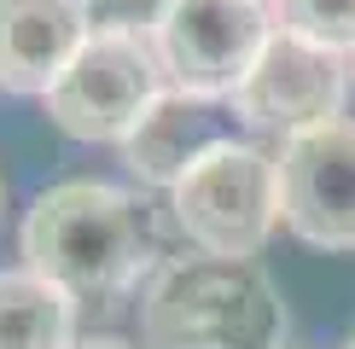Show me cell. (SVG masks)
<instances>
[{"label": "cell", "mask_w": 355, "mask_h": 349, "mask_svg": "<svg viewBox=\"0 0 355 349\" xmlns=\"http://www.w3.org/2000/svg\"><path fill=\"white\" fill-rule=\"evenodd\" d=\"M157 239L146 204L105 181H58L24 215V268L64 297H123L152 274Z\"/></svg>", "instance_id": "obj_1"}, {"label": "cell", "mask_w": 355, "mask_h": 349, "mask_svg": "<svg viewBox=\"0 0 355 349\" xmlns=\"http://www.w3.org/2000/svg\"><path fill=\"white\" fill-rule=\"evenodd\" d=\"M152 349H274L286 332L274 280L239 256H169L140 297Z\"/></svg>", "instance_id": "obj_2"}, {"label": "cell", "mask_w": 355, "mask_h": 349, "mask_svg": "<svg viewBox=\"0 0 355 349\" xmlns=\"http://www.w3.org/2000/svg\"><path fill=\"white\" fill-rule=\"evenodd\" d=\"M279 222L274 157L250 140H221L175 186V227L204 256L250 262Z\"/></svg>", "instance_id": "obj_3"}, {"label": "cell", "mask_w": 355, "mask_h": 349, "mask_svg": "<svg viewBox=\"0 0 355 349\" xmlns=\"http://www.w3.org/2000/svg\"><path fill=\"white\" fill-rule=\"evenodd\" d=\"M169 87L164 58L152 35H123V29H94L76 64L58 76L47 93V116L70 140H128V128L152 111V99Z\"/></svg>", "instance_id": "obj_4"}, {"label": "cell", "mask_w": 355, "mask_h": 349, "mask_svg": "<svg viewBox=\"0 0 355 349\" xmlns=\"http://www.w3.org/2000/svg\"><path fill=\"white\" fill-rule=\"evenodd\" d=\"M268 35V0H169L164 24L152 29V47L164 58L169 87L198 99H233L257 70Z\"/></svg>", "instance_id": "obj_5"}, {"label": "cell", "mask_w": 355, "mask_h": 349, "mask_svg": "<svg viewBox=\"0 0 355 349\" xmlns=\"http://www.w3.org/2000/svg\"><path fill=\"white\" fill-rule=\"evenodd\" d=\"M279 222L315 251H355V123L303 128L274 157Z\"/></svg>", "instance_id": "obj_6"}, {"label": "cell", "mask_w": 355, "mask_h": 349, "mask_svg": "<svg viewBox=\"0 0 355 349\" xmlns=\"http://www.w3.org/2000/svg\"><path fill=\"white\" fill-rule=\"evenodd\" d=\"M344 70H349L344 53H327V47H315V41H303V35L274 24L257 70L239 82V93L227 105H233L239 123L274 128V134L291 140L303 128H320L332 116H344V93H349Z\"/></svg>", "instance_id": "obj_7"}, {"label": "cell", "mask_w": 355, "mask_h": 349, "mask_svg": "<svg viewBox=\"0 0 355 349\" xmlns=\"http://www.w3.org/2000/svg\"><path fill=\"white\" fill-rule=\"evenodd\" d=\"M87 35V0H0V87L47 99Z\"/></svg>", "instance_id": "obj_8"}, {"label": "cell", "mask_w": 355, "mask_h": 349, "mask_svg": "<svg viewBox=\"0 0 355 349\" xmlns=\"http://www.w3.org/2000/svg\"><path fill=\"white\" fill-rule=\"evenodd\" d=\"M221 140H233L227 116H221V99H198V93H181V87H164V93L152 99V111L128 128L123 163L135 169L146 186H169L175 193L181 174Z\"/></svg>", "instance_id": "obj_9"}, {"label": "cell", "mask_w": 355, "mask_h": 349, "mask_svg": "<svg viewBox=\"0 0 355 349\" xmlns=\"http://www.w3.org/2000/svg\"><path fill=\"white\" fill-rule=\"evenodd\" d=\"M0 349H76V297L29 268H0Z\"/></svg>", "instance_id": "obj_10"}, {"label": "cell", "mask_w": 355, "mask_h": 349, "mask_svg": "<svg viewBox=\"0 0 355 349\" xmlns=\"http://www.w3.org/2000/svg\"><path fill=\"white\" fill-rule=\"evenodd\" d=\"M274 24L327 53H355V0H274Z\"/></svg>", "instance_id": "obj_11"}, {"label": "cell", "mask_w": 355, "mask_h": 349, "mask_svg": "<svg viewBox=\"0 0 355 349\" xmlns=\"http://www.w3.org/2000/svg\"><path fill=\"white\" fill-rule=\"evenodd\" d=\"M169 0H87L94 29H123V35H152L164 24Z\"/></svg>", "instance_id": "obj_12"}, {"label": "cell", "mask_w": 355, "mask_h": 349, "mask_svg": "<svg viewBox=\"0 0 355 349\" xmlns=\"http://www.w3.org/2000/svg\"><path fill=\"white\" fill-rule=\"evenodd\" d=\"M76 349H128L123 338H76Z\"/></svg>", "instance_id": "obj_13"}, {"label": "cell", "mask_w": 355, "mask_h": 349, "mask_svg": "<svg viewBox=\"0 0 355 349\" xmlns=\"http://www.w3.org/2000/svg\"><path fill=\"white\" fill-rule=\"evenodd\" d=\"M344 349H355V332H349V338H344Z\"/></svg>", "instance_id": "obj_14"}, {"label": "cell", "mask_w": 355, "mask_h": 349, "mask_svg": "<svg viewBox=\"0 0 355 349\" xmlns=\"http://www.w3.org/2000/svg\"><path fill=\"white\" fill-rule=\"evenodd\" d=\"M0 193H6V186H0Z\"/></svg>", "instance_id": "obj_15"}]
</instances>
